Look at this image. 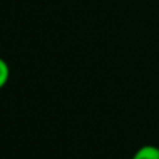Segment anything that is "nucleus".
<instances>
[{
    "label": "nucleus",
    "mask_w": 159,
    "mask_h": 159,
    "mask_svg": "<svg viewBox=\"0 0 159 159\" xmlns=\"http://www.w3.org/2000/svg\"><path fill=\"white\" fill-rule=\"evenodd\" d=\"M131 159H159V147L144 145L132 155Z\"/></svg>",
    "instance_id": "obj_1"
},
{
    "label": "nucleus",
    "mask_w": 159,
    "mask_h": 159,
    "mask_svg": "<svg viewBox=\"0 0 159 159\" xmlns=\"http://www.w3.org/2000/svg\"><path fill=\"white\" fill-rule=\"evenodd\" d=\"M10 78V68H9V63L0 58V89H3L6 86V83L9 82Z\"/></svg>",
    "instance_id": "obj_2"
}]
</instances>
